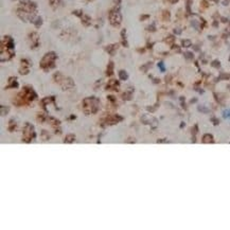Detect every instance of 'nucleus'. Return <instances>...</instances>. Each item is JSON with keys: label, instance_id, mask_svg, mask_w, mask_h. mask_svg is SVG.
<instances>
[{"label": "nucleus", "instance_id": "f257e3e1", "mask_svg": "<svg viewBox=\"0 0 230 230\" xmlns=\"http://www.w3.org/2000/svg\"><path fill=\"white\" fill-rule=\"evenodd\" d=\"M15 55L14 53V40L12 37L4 36L1 44V62L9 61Z\"/></svg>", "mask_w": 230, "mask_h": 230}, {"label": "nucleus", "instance_id": "f03ea898", "mask_svg": "<svg viewBox=\"0 0 230 230\" xmlns=\"http://www.w3.org/2000/svg\"><path fill=\"white\" fill-rule=\"evenodd\" d=\"M56 59V54L54 52H49L44 56L40 62V67L44 70H49L54 67V62Z\"/></svg>", "mask_w": 230, "mask_h": 230}, {"label": "nucleus", "instance_id": "7ed1b4c3", "mask_svg": "<svg viewBox=\"0 0 230 230\" xmlns=\"http://www.w3.org/2000/svg\"><path fill=\"white\" fill-rule=\"evenodd\" d=\"M109 21L111 26L113 27H119L122 21V16H121L120 10H119V6L115 9H113L109 12Z\"/></svg>", "mask_w": 230, "mask_h": 230}, {"label": "nucleus", "instance_id": "20e7f679", "mask_svg": "<svg viewBox=\"0 0 230 230\" xmlns=\"http://www.w3.org/2000/svg\"><path fill=\"white\" fill-rule=\"evenodd\" d=\"M33 137H34L33 126H31L30 124H27L26 127H24V133H23L24 141H30Z\"/></svg>", "mask_w": 230, "mask_h": 230}, {"label": "nucleus", "instance_id": "39448f33", "mask_svg": "<svg viewBox=\"0 0 230 230\" xmlns=\"http://www.w3.org/2000/svg\"><path fill=\"white\" fill-rule=\"evenodd\" d=\"M30 39L32 40V46L31 48H36L37 46H38V35H37V33L35 32H33V33L30 34Z\"/></svg>", "mask_w": 230, "mask_h": 230}, {"label": "nucleus", "instance_id": "423d86ee", "mask_svg": "<svg viewBox=\"0 0 230 230\" xmlns=\"http://www.w3.org/2000/svg\"><path fill=\"white\" fill-rule=\"evenodd\" d=\"M106 88L109 89V90H118L119 88V83L117 81L115 80H111L109 83L107 84V86H106Z\"/></svg>", "mask_w": 230, "mask_h": 230}, {"label": "nucleus", "instance_id": "0eeeda50", "mask_svg": "<svg viewBox=\"0 0 230 230\" xmlns=\"http://www.w3.org/2000/svg\"><path fill=\"white\" fill-rule=\"evenodd\" d=\"M90 21H91L90 18H89L87 15H83V16H82V22H83L84 26H86V27L89 26V24H90Z\"/></svg>", "mask_w": 230, "mask_h": 230}, {"label": "nucleus", "instance_id": "6e6552de", "mask_svg": "<svg viewBox=\"0 0 230 230\" xmlns=\"http://www.w3.org/2000/svg\"><path fill=\"white\" fill-rule=\"evenodd\" d=\"M117 48H118V45H111V46H108L107 48H106V50L108 51V53L113 55V54L115 53V50H117Z\"/></svg>", "mask_w": 230, "mask_h": 230}, {"label": "nucleus", "instance_id": "1a4fd4ad", "mask_svg": "<svg viewBox=\"0 0 230 230\" xmlns=\"http://www.w3.org/2000/svg\"><path fill=\"white\" fill-rule=\"evenodd\" d=\"M113 62H110V63L108 64V66H107V71H106V74H107V75H111V74H113Z\"/></svg>", "mask_w": 230, "mask_h": 230}, {"label": "nucleus", "instance_id": "9d476101", "mask_svg": "<svg viewBox=\"0 0 230 230\" xmlns=\"http://www.w3.org/2000/svg\"><path fill=\"white\" fill-rule=\"evenodd\" d=\"M49 1H50V6L53 7V9L58 7V4L61 3V0H49Z\"/></svg>", "mask_w": 230, "mask_h": 230}, {"label": "nucleus", "instance_id": "9b49d317", "mask_svg": "<svg viewBox=\"0 0 230 230\" xmlns=\"http://www.w3.org/2000/svg\"><path fill=\"white\" fill-rule=\"evenodd\" d=\"M34 24L37 27V28H39V27L43 24V19L40 18V17H36L35 18V20H34V22H33Z\"/></svg>", "mask_w": 230, "mask_h": 230}, {"label": "nucleus", "instance_id": "f8f14e48", "mask_svg": "<svg viewBox=\"0 0 230 230\" xmlns=\"http://www.w3.org/2000/svg\"><path fill=\"white\" fill-rule=\"evenodd\" d=\"M125 30H122V32H121V35H122V39H123V46L124 47H127L128 45H127V41H126V39H125Z\"/></svg>", "mask_w": 230, "mask_h": 230}, {"label": "nucleus", "instance_id": "ddd939ff", "mask_svg": "<svg viewBox=\"0 0 230 230\" xmlns=\"http://www.w3.org/2000/svg\"><path fill=\"white\" fill-rule=\"evenodd\" d=\"M119 75H120V79H121V80H126V79L128 78L127 73H126L125 71H123V70L119 72Z\"/></svg>", "mask_w": 230, "mask_h": 230}, {"label": "nucleus", "instance_id": "4468645a", "mask_svg": "<svg viewBox=\"0 0 230 230\" xmlns=\"http://www.w3.org/2000/svg\"><path fill=\"white\" fill-rule=\"evenodd\" d=\"M74 140V136H72V135H69V136H67L66 137V142H72V141Z\"/></svg>", "mask_w": 230, "mask_h": 230}, {"label": "nucleus", "instance_id": "2eb2a0df", "mask_svg": "<svg viewBox=\"0 0 230 230\" xmlns=\"http://www.w3.org/2000/svg\"><path fill=\"white\" fill-rule=\"evenodd\" d=\"M182 45H184L185 47H189L190 45H191V41H190V40H184V41H182Z\"/></svg>", "mask_w": 230, "mask_h": 230}, {"label": "nucleus", "instance_id": "dca6fc26", "mask_svg": "<svg viewBox=\"0 0 230 230\" xmlns=\"http://www.w3.org/2000/svg\"><path fill=\"white\" fill-rule=\"evenodd\" d=\"M185 58H192L193 55L191 53H189V52H187V53H185Z\"/></svg>", "mask_w": 230, "mask_h": 230}, {"label": "nucleus", "instance_id": "f3484780", "mask_svg": "<svg viewBox=\"0 0 230 230\" xmlns=\"http://www.w3.org/2000/svg\"><path fill=\"white\" fill-rule=\"evenodd\" d=\"M159 67L161 68V70H162V71L164 70V67H163V64H162V63H159Z\"/></svg>", "mask_w": 230, "mask_h": 230}, {"label": "nucleus", "instance_id": "a211bd4d", "mask_svg": "<svg viewBox=\"0 0 230 230\" xmlns=\"http://www.w3.org/2000/svg\"><path fill=\"white\" fill-rule=\"evenodd\" d=\"M87 1H92V0H87Z\"/></svg>", "mask_w": 230, "mask_h": 230}, {"label": "nucleus", "instance_id": "6ab92c4d", "mask_svg": "<svg viewBox=\"0 0 230 230\" xmlns=\"http://www.w3.org/2000/svg\"><path fill=\"white\" fill-rule=\"evenodd\" d=\"M214 1H217V0H214Z\"/></svg>", "mask_w": 230, "mask_h": 230}]
</instances>
